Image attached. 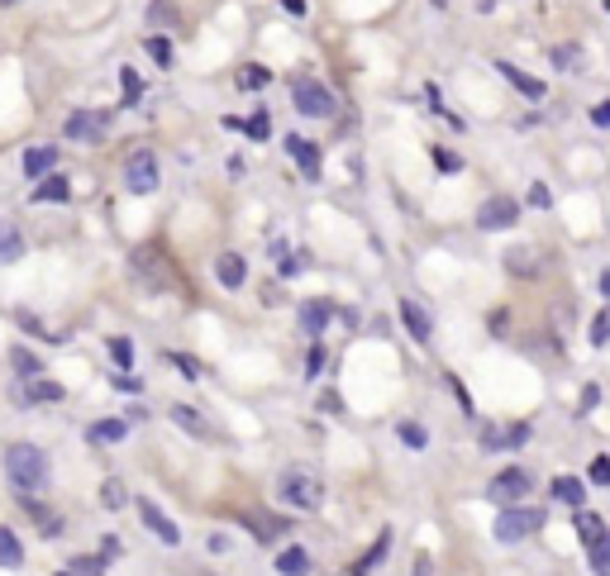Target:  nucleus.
<instances>
[{
  "label": "nucleus",
  "mask_w": 610,
  "mask_h": 576,
  "mask_svg": "<svg viewBox=\"0 0 610 576\" xmlns=\"http://www.w3.org/2000/svg\"><path fill=\"white\" fill-rule=\"evenodd\" d=\"M5 471H10V481H15V491L34 501V495L48 487V453L38 448V443H10Z\"/></svg>",
  "instance_id": "1"
},
{
  "label": "nucleus",
  "mask_w": 610,
  "mask_h": 576,
  "mask_svg": "<svg viewBox=\"0 0 610 576\" xmlns=\"http://www.w3.org/2000/svg\"><path fill=\"white\" fill-rule=\"evenodd\" d=\"M277 495L291 509H306V515H310V509L324 505V481L310 467H287V471H282V481H277Z\"/></svg>",
  "instance_id": "2"
},
{
  "label": "nucleus",
  "mask_w": 610,
  "mask_h": 576,
  "mask_svg": "<svg viewBox=\"0 0 610 576\" xmlns=\"http://www.w3.org/2000/svg\"><path fill=\"white\" fill-rule=\"evenodd\" d=\"M129 267H134V277L148 286V291H167V286L177 281V272H172V262H167V253L158 243H144V248H134L129 253Z\"/></svg>",
  "instance_id": "3"
},
{
  "label": "nucleus",
  "mask_w": 610,
  "mask_h": 576,
  "mask_svg": "<svg viewBox=\"0 0 610 576\" xmlns=\"http://www.w3.org/2000/svg\"><path fill=\"white\" fill-rule=\"evenodd\" d=\"M543 529V509H529V505H511L501 509L497 524H491V533H497V543H521L529 533Z\"/></svg>",
  "instance_id": "4"
},
{
  "label": "nucleus",
  "mask_w": 610,
  "mask_h": 576,
  "mask_svg": "<svg viewBox=\"0 0 610 576\" xmlns=\"http://www.w3.org/2000/svg\"><path fill=\"white\" fill-rule=\"evenodd\" d=\"M158 181H163V172H158V153H153V148L129 153V163H124V187H129V191H134V195H153V191H158Z\"/></svg>",
  "instance_id": "5"
},
{
  "label": "nucleus",
  "mask_w": 610,
  "mask_h": 576,
  "mask_svg": "<svg viewBox=\"0 0 610 576\" xmlns=\"http://www.w3.org/2000/svg\"><path fill=\"white\" fill-rule=\"evenodd\" d=\"M529 491H535V477H529L525 467H505L487 481V501H497V505H515V501H525Z\"/></svg>",
  "instance_id": "6"
},
{
  "label": "nucleus",
  "mask_w": 610,
  "mask_h": 576,
  "mask_svg": "<svg viewBox=\"0 0 610 576\" xmlns=\"http://www.w3.org/2000/svg\"><path fill=\"white\" fill-rule=\"evenodd\" d=\"M291 105L306 115V120H330L334 115V91H324L320 82H296Z\"/></svg>",
  "instance_id": "7"
},
{
  "label": "nucleus",
  "mask_w": 610,
  "mask_h": 576,
  "mask_svg": "<svg viewBox=\"0 0 610 576\" xmlns=\"http://www.w3.org/2000/svg\"><path fill=\"white\" fill-rule=\"evenodd\" d=\"M515 219H521V205L511 201V195H491L477 209V229L482 233H497V229H515Z\"/></svg>",
  "instance_id": "8"
},
{
  "label": "nucleus",
  "mask_w": 610,
  "mask_h": 576,
  "mask_svg": "<svg viewBox=\"0 0 610 576\" xmlns=\"http://www.w3.org/2000/svg\"><path fill=\"white\" fill-rule=\"evenodd\" d=\"M106 124H110L106 110H72L62 134H68L72 143H96V139H106Z\"/></svg>",
  "instance_id": "9"
},
{
  "label": "nucleus",
  "mask_w": 610,
  "mask_h": 576,
  "mask_svg": "<svg viewBox=\"0 0 610 576\" xmlns=\"http://www.w3.org/2000/svg\"><path fill=\"white\" fill-rule=\"evenodd\" d=\"M139 519L148 524V533H153V539H158V543H167V548H177V543H181V529H177V524L167 519V515H163V509L153 505V501H144V495H139Z\"/></svg>",
  "instance_id": "10"
},
{
  "label": "nucleus",
  "mask_w": 610,
  "mask_h": 576,
  "mask_svg": "<svg viewBox=\"0 0 610 576\" xmlns=\"http://www.w3.org/2000/svg\"><path fill=\"white\" fill-rule=\"evenodd\" d=\"M20 167H24V177H29V181L53 177V172H58V148H53V143H38V148H24Z\"/></svg>",
  "instance_id": "11"
},
{
  "label": "nucleus",
  "mask_w": 610,
  "mask_h": 576,
  "mask_svg": "<svg viewBox=\"0 0 610 576\" xmlns=\"http://www.w3.org/2000/svg\"><path fill=\"white\" fill-rule=\"evenodd\" d=\"M539 267H543V257L535 253V248H525V243H515L511 253H505V272H511V277H521V281H535Z\"/></svg>",
  "instance_id": "12"
},
{
  "label": "nucleus",
  "mask_w": 610,
  "mask_h": 576,
  "mask_svg": "<svg viewBox=\"0 0 610 576\" xmlns=\"http://www.w3.org/2000/svg\"><path fill=\"white\" fill-rule=\"evenodd\" d=\"M215 281L225 286V291H239V286L249 281V262H243L239 253H219L215 257Z\"/></svg>",
  "instance_id": "13"
},
{
  "label": "nucleus",
  "mask_w": 610,
  "mask_h": 576,
  "mask_svg": "<svg viewBox=\"0 0 610 576\" xmlns=\"http://www.w3.org/2000/svg\"><path fill=\"white\" fill-rule=\"evenodd\" d=\"M400 324H406V334L415 338V344H430L434 324H430V310L415 305V300H400Z\"/></svg>",
  "instance_id": "14"
},
{
  "label": "nucleus",
  "mask_w": 610,
  "mask_h": 576,
  "mask_svg": "<svg viewBox=\"0 0 610 576\" xmlns=\"http://www.w3.org/2000/svg\"><path fill=\"white\" fill-rule=\"evenodd\" d=\"M386 553H392V529H382L378 539H372L368 553H362V557L354 562V576H372V572H378L382 562H386Z\"/></svg>",
  "instance_id": "15"
},
{
  "label": "nucleus",
  "mask_w": 610,
  "mask_h": 576,
  "mask_svg": "<svg viewBox=\"0 0 610 576\" xmlns=\"http://www.w3.org/2000/svg\"><path fill=\"white\" fill-rule=\"evenodd\" d=\"M172 424H177V429H187L191 439H215V429L205 424V415H201V410H191V405H172Z\"/></svg>",
  "instance_id": "16"
},
{
  "label": "nucleus",
  "mask_w": 610,
  "mask_h": 576,
  "mask_svg": "<svg viewBox=\"0 0 610 576\" xmlns=\"http://www.w3.org/2000/svg\"><path fill=\"white\" fill-rule=\"evenodd\" d=\"M497 72H501L515 91H521V96H529V100H543V91H549V86L539 82V76H525L521 68H511V62H497Z\"/></svg>",
  "instance_id": "17"
},
{
  "label": "nucleus",
  "mask_w": 610,
  "mask_h": 576,
  "mask_svg": "<svg viewBox=\"0 0 610 576\" xmlns=\"http://www.w3.org/2000/svg\"><path fill=\"white\" fill-rule=\"evenodd\" d=\"M24 257V233L20 225H10V219H0V267H10V262Z\"/></svg>",
  "instance_id": "18"
},
{
  "label": "nucleus",
  "mask_w": 610,
  "mask_h": 576,
  "mask_svg": "<svg viewBox=\"0 0 610 576\" xmlns=\"http://www.w3.org/2000/svg\"><path fill=\"white\" fill-rule=\"evenodd\" d=\"M0 567H5V572L24 567V543H20L15 529H5V524H0Z\"/></svg>",
  "instance_id": "19"
},
{
  "label": "nucleus",
  "mask_w": 610,
  "mask_h": 576,
  "mask_svg": "<svg viewBox=\"0 0 610 576\" xmlns=\"http://www.w3.org/2000/svg\"><path fill=\"white\" fill-rule=\"evenodd\" d=\"M68 195H72L68 177H58V172H53V177H44V181L34 187V205H62Z\"/></svg>",
  "instance_id": "20"
},
{
  "label": "nucleus",
  "mask_w": 610,
  "mask_h": 576,
  "mask_svg": "<svg viewBox=\"0 0 610 576\" xmlns=\"http://www.w3.org/2000/svg\"><path fill=\"white\" fill-rule=\"evenodd\" d=\"M287 148H291L296 163H301V177H306V181H315V177H320V148H315V143H306V139H287Z\"/></svg>",
  "instance_id": "21"
},
{
  "label": "nucleus",
  "mask_w": 610,
  "mask_h": 576,
  "mask_svg": "<svg viewBox=\"0 0 610 576\" xmlns=\"http://www.w3.org/2000/svg\"><path fill=\"white\" fill-rule=\"evenodd\" d=\"M243 524L253 529L258 543H272L277 533H287V519H277V515H243Z\"/></svg>",
  "instance_id": "22"
},
{
  "label": "nucleus",
  "mask_w": 610,
  "mask_h": 576,
  "mask_svg": "<svg viewBox=\"0 0 610 576\" xmlns=\"http://www.w3.org/2000/svg\"><path fill=\"white\" fill-rule=\"evenodd\" d=\"M553 501H563V505L582 509V501H587V481H577V477H558V481H553Z\"/></svg>",
  "instance_id": "23"
},
{
  "label": "nucleus",
  "mask_w": 610,
  "mask_h": 576,
  "mask_svg": "<svg viewBox=\"0 0 610 576\" xmlns=\"http://www.w3.org/2000/svg\"><path fill=\"white\" fill-rule=\"evenodd\" d=\"M277 572L282 576H306L310 572V553H306V548H282V553H277Z\"/></svg>",
  "instance_id": "24"
},
{
  "label": "nucleus",
  "mask_w": 610,
  "mask_h": 576,
  "mask_svg": "<svg viewBox=\"0 0 610 576\" xmlns=\"http://www.w3.org/2000/svg\"><path fill=\"white\" fill-rule=\"evenodd\" d=\"M330 314H334L330 300H306V305H301V324H306L310 334H320L324 324H330Z\"/></svg>",
  "instance_id": "25"
},
{
  "label": "nucleus",
  "mask_w": 610,
  "mask_h": 576,
  "mask_svg": "<svg viewBox=\"0 0 610 576\" xmlns=\"http://www.w3.org/2000/svg\"><path fill=\"white\" fill-rule=\"evenodd\" d=\"M124 434H129L124 419H100V424H91V429H86V439H91V443H120Z\"/></svg>",
  "instance_id": "26"
},
{
  "label": "nucleus",
  "mask_w": 610,
  "mask_h": 576,
  "mask_svg": "<svg viewBox=\"0 0 610 576\" xmlns=\"http://www.w3.org/2000/svg\"><path fill=\"white\" fill-rule=\"evenodd\" d=\"M24 505H29V515L38 519V529H44V539H58V533H62V515H53V509H48V505L29 501V495H24Z\"/></svg>",
  "instance_id": "27"
},
{
  "label": "nucleus",
  "mask_w": 610,
  "mask_h": 576,
  "mask_svg": "<svg viewBox=\"0 0 610 576\" xmlns=\"http://www.w3.org/2000/svg\"><path fill=\"white\" fill-rule=\"evenodd\" d=\"M577 533H582V543H587V548H596V543L606 539L601 515H591V509H577Z\"/></svg>",
  "instance_id": "28"
},
{
  "label": "nucleus",
  "mask_w": 610,
  "mask_h": 576,
  "mask_svg": "<svg viewBox=\"0 0 610 576\" xmlns=\"http://www.w3.org/2000/svg\"><path fill=\"white\" fill-rule=\"evenodd\" d=\"M549 62H553L558 72H582V62H587V58H582L577 44H558V48L549 52Z\"/></svg>",
  "instance_id": "29"
},
{
  "label": "nucleus",
  "mask_w": 610,
  "mask_h": 576,
  "mask_svg": "<svg viewBox=\"0 0 610 576\" xmlns=\"http://www.w3.org/2000/svg\"><path fill=\"white\" fill-rule=\"evenodd\" d=\"M234 82H239V91H263V86L272 82V72L258 68V62H243V68L234 72Z\"/></svg>",
  "instance_id": "30"
},
{
  "label": "nucleus",
  "mask_w": 610,
  "mask_h": 576,
  "mask_svg": "<svg viewBox=\"0 0 610 576\" xmlns=\"http://www.w3.org/2000/svg\"><path fill=\"white\" fill-rule=\"evenodd\" d=\"M62 396H68V391H62L58 382H44V376H34L29 391H24L20 400H62Z\"/></svg>",
  "instance_id": "31"
},
{
  "label": "nucleus",
  "mask_w": 610,
  "mask_h": 576,
  "mask_svg": "<svg viewBox=\"0 0 610 576\" xmlns=\"http://www.w3.org/2000/svg\"><path fill=\"white\" fill-rule=\"evenodd\" d=\"M100 505H106V509H124L129 505V491H124V481H106V487H100Z\"/></svg>",
  "instance_id": "32"
},
{
  "label": "nucleus",
  "mask_w": 610,
  "mask_h": 576,
  "mask_svg": "<svg viewBox=\"0 0 610 576\" xmlns=\"http://www.w3.org/2000/svg\"><path fill=\"white\" fill-rule=\"evenodd\" d=\"M68 572H72V576H106V557L82 553V557H72V562H68Z\"/></svg>",
  "instance_id": "33"
},
{
  "label": "nucleus",
  "mask_w": 610,
  "mask_h": 576,
  "mask_svg": "<svg viewBox=\"0 0 610 576\" xmlns=\"http://www.w3.org/2000/svg\"><path fill=\"white\" fill-rule=\"evenodd\" d=\"M120 86H124V100H129V105L144 100V76H139L134 68H120Z\"/></svg>",
  "instance_id": "34"
},
{
  "label": "nucleus",
  "mask_w": 610,
  "mask_h": 576,
  "mask_svg": "<svg viewBox=\"0 0 610 576\" xmlns=\"http://www.w3.org/2000/svg\"><path fill=\"white\" fill-rule=\"evenodd\" d=\"M10 362H15V372H20V376H29V382H34L38 372H44V362H38L29 348H15V352H10Z\"/></svg>",
  "instance_id": "35"
},
{
  "label": "nucleus",
  "mask_w": 610,
  "mask_h": 576,
  "mask_svg": "<svg viewBox=\"0 0 610 576\" xmlns=\"http://www.w3.org/2000/svg\"><path fill=\"white\" fill-rule=\"evenodd\" d=\"M144 48H148V58H153V62H158V68H172V38H163V34H153V38H148V44H144Z\"/></svg>",
  "instance_id": "36"
},
{
  "label": "nucleus",
  "mask_w": 610,
  "mask_h": 576,
  "mask_svg": "<svg viewBox=\"0 0 610 576\" xmlns=\"http://www.w3.org/2000/svg\"><path fill=\"white\" fill-rule=\"evenodd\" d=\"M396 434H400V443H406V448H424V443H430V434H424V424H410V419L396 429Z\"/></svg>",
  "instance_id": "37"
},
{
  "label": "nucleus",
  "mask_w": 610,
  "mask_h": 576,
  "mask_svg": "<svg viewBox=\"0 0 610 576\" xmlns=\"http://www.w3.org/2000/svg\"><path fill=\"white\" fill-rule=\"evenodd\" d=\"M110 358H115V367H134V344H129V338H110Z\"/></svg>",
  "instance_id": "38"
},
{
  "label": "nucleus",
  "mask_w": 610,
  "mask_h": 576,
  "mask_svg": "<svg viewBox=\"0 0 610 576\" xmlns=\"http://www.w3.org/2000/svg\"><path fill=\"white\" fill-rule=\"evenodd\" d=\"M267 129H272V120H267V110H258L253 120H243V124H239V134H249V139H267Z\"/></svg>",
  "instance_id": "39"
},
{
  "label": "nucleus",
  "mask_w": 610,
  "mask_h": 576,
  "mask_svg": "<svg viewBox=\"0 0 610 576\" xmlns=\"http://www.w3.org/2000/svg\"><path fill=\"white\" fill-rule=\"evenodd\" d=\"M148 20H153V24H177V5H172V0H153V5H148Z\"/></svg>",
  "instance_id": "40"
},
{
  "label": "nucleus",
  "mask_w": 610,
  "mask_h": 576,
  "mask_svg": "<svg viewBox=\"0 0 610 576\" xmlns=\"http://www.w3.org/2000/svg\"><path fill=\"white\" fill-rule=\"evenodd\" d=\"M591 344H596V348H601V344H610V305H606V310L591 320Z\"/></svg>",
  "instance_id": "41"
},
{
  "label": "nucleus",
  "mask_w": 610,
  "mask_h": 576,
  "mask_svg": "<svg viewBox=\"0 0 610 576\" xmlns=\"http://www.w3.org/2000/svg\"><path fill=\"white\" fill-rule=\"evenodd\" d=\"M525 201L535 205V209H549L553 195H549V187H543V181H529V195H525Z\"/></svg>",
  "instance_id": "42"
},
{
  "label": "nucleus",
  "mask_w": 610,
  "mask_h": 576,
  "mask_svg": "<svg viewBox=\"0 0 610 576\" xmlns=\"http://www.w3.org/2000/svg\"><path fill=\"white\" fill-rule=\"evenodd\" d=\"M591 567H596V572H601V576L610 572V533H606V539H601V543H596V548H591Z\"/></svg>",
  "instance_id": "43"
},
{
  "label": "nucleus",
  "mask_w": 610,
  "mask_h": 576,
  "mask_svg": "<svg viewBox=\"0 0 610 576\" xmlns=\"http://www.w3.org/2000/svg\"><path fill=\"white\" fill-rule=\"evenodd\" d=\"M587 481H596V487H610V457H591Z\"/></svg>",
  "instance_id": "44"
},
{
  "label": "nucleus",
  "mask_w": 610,
  "mask_h": 576,
  "mask_svg": "<svg viewBox=\"0 0 610 576\" xmlns=\"http://www.w3.org/2000/svg\"><path fill=\"white\" fill-rule=\"evenodd\" d=\"M434 163H439V172H463V163H458V157H453V153H444V148H434Z\"/></svg>",
  "instance_id": "45"
},
{
  "label": "nucleus",
  "mask_w": 610,
  "mask_h": 576,
  "mask_svg": "<svg viewBox=\"0 0 610 576\" xmlns=\"http://www.w3.org/2000/svg\"><path fill=\"white\" fill-rule=\"evenodd\" d=\"M172 367H177V372H181V376H191V382H196V376H201V367H196V362H191V358H187V352H172Z\"/></svg>",
  "instance_id": "46"
},
{
  "label": "nucleus",
  "mask_w": 610,
  "mask_h": 576,
  "mask_svg": "<svg viewBox=\"0 0 610 576\" xmlns=\"http://www.w3.org/2000/svg\"><path fill=\"white\" fill-rule=\"evenodd\" d=\"M525 439H529V424H511V429H505V448H521Z\"/></svg>",
  "instance_id": "47"
},
{
  "label": "nucleus",
  "mask_w": 610,
  "mask_h": 576,
  "mask_svg": "<svg viewBox=\"0 0 610 576\" xmlns=\"http://www.w3.org/2000/svg\"><path fill=\"white\" fill-rule=\"evenodd\" d=\"M591 124H610V100H601V105H596V110H591Z\"/></svg>",
  "instance_id": "48"
},
{
  "label": "nucleus",
  "mask_w": 610,
  "mask_h": 576,
  "mask_svg": "<svg viewBox=\"0 0 610 576\" xmlns=\"http://www.w3.org/2000/svg\"><path fill=\"white\" fill-rule=\"evenodd\" d=\"M487 324H491V334H505V310H491Z\"/></svg>",
  "instance_id": "49"
},
{
  "label": "nucleus",
  "mask_w": 610,
  "mask_h": 576,
  "mask_svg": "<svg viewBox=\"0 0 610 576\" xmlns=\"http://www.w3.org/2000/svg\"><path fill=\"white\" fill-rule=\"evenodd\" d=\"M282 10H291V15H306V0H282Z\"/></svg>",
  "instance_id": "50"
},
{
  "label": "nucleus",
  "mask_w": 610,
  "mask_h": 576,
  "mask_svg": "<svg viewBox=\"0 0 610 576\" xmlns=\"http://www.w3.org/2000/svg\"><path fill=\"white\" fill-rule=\"evenodd\" d=\"M415 576H430V557H415Z\"/></svg>",
  "instance_id": "51"
},
{
  "label": "nucleus",
  "mask_w": 610,
  "mask_h": 576,
  "mask_svg": "<svg viewBox=\"0 0 610 576\" xmlns=\"http://www.w3.org/2000/svg\"><path fill=\"white\" fill-rule=\"evenodd\" d=\"M601 296L610 300V272H601Z\"/></svg>",
  "instance_id": "52"
},
{
  "label": "nucleus",
  "mask_w": 610,
  "mask_h": 576,
  "mask_svg": "<svg viewBox=\"0 0 610 576\" xmlns=\"http://www.w3.org/2000/svg\"><path fill=\"white\" fill-rule=\"evenodd\" d=\"M0 5H20V0H0Z\"/></svg>",
  "instance_id": "53"
},
{
  "label": "nucleus",
  "mask_w": 610,
  "mask_h": 576,
  "mask_svg": "<svg viewBox=\"0 0 610 576\" xmlns=\"http://www.w3.org/2000/svg\"><path fill=\"white\" fill-rule=\"evenodd\" d=\"M196 576H215V572H196Z\"/></svg>",
  "instance_id": "54"
},
{
  "label": "nucleus",
  "mask_w": 610,
  "mask_h": 576,
  "mask_svg": "<svg viewBox=\"0 0 610 576\" xmlns=\"http://www.w3.org/2000/svg\"><path fill=\"white\" fill-rule=\"evenodd\" d=\"M62 576H72V572H62Z\"/></svg>",
  "instance_id": "55"
},
{
  "label": "nucleus",
  "mask_w": 610,
  "mask_h": 576,
  "mask_svg": "<svg viewBox=\"0 0 610 576\" xmlns=\"http://www.w3.org/2000/svg\"><path fill=\"white\" fill-rule=\"evenodd\" d=\"M606 10H610V0H606Z\"/></svg>",
  "instance_id": "56"
},
{
  "label": "nucleus",
  "mask_w": 610,
  "mask_h": 576,
  "mask_svg": "<svg viewBox=\"0 0 610 576\" xmlns=\"http://www.w3.org/2000/svg\"><path fill=\"white\" fill-rule=\"evenodd\" d=\"M606 576H610V572H606Z\"/></svg>",
  "instance_id": "57"
}]
</instances>
